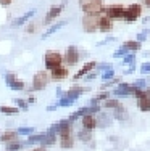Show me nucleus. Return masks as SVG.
<instances>
[{"instance_id": "28", "label": "nucleus", "mask_w": 150, "mask_h": 151, "mask_svg": "<svg viewBox=\"0 0 150 151\" xmlns=\"http://www.w3.org/2000/svg\"><path fill=\"white\" fill-rule=\"evenodd\" d=\"M13 101H16V108H21V109H28V101H24V100H21V98H16V100H13Z\"/></svg>"}, {"instance_id": "22", "label": "nucleus", "mask_w": 150, "mask_h": 151, "mask_svg": "<svg viewBox=\"0 0 150 151\" xmlns=\"http://www.w3.org/2000/svg\"><path fill=\"white\" fill-rule=\"evenodd\" d=\"M134 61H136V53H128L126 56H123L121 64H134Z\"/></svg>"}, {"instance_id": "29", "label": "nucleus", "mask_w": 150, "mask_h": 151, "mask_svg": "<svg viewBox=\"0 0 150 151\" xmlns=\"http://www.w3.org/2000/svg\"><path fill=\"white\" fill-rule=\"evenodd\" d=\"M18 135H31L33 134V127H26V129H18L16 132Z\"/></svg>"}, {"instance_id": "5", "label": "nucleus", "mask_w": 150, "mask_h": 151, "mask_svg": "<svg viewBox=\"0 0 150 151\" xmlns=\"http://www.w3.org/2000/svg\"><path fill=\"white\" fill-rule=\"evenodd\" d=\"M124 8H126V6H123L121 3H113V5H110V6H105V12H103V15L108 16L112 21H113V19H123Z\"/></svg>"}, {"instance_id": "13", "label": "nucleus", "mask_w": 150, "mask_h": 151, "mask_svg": "<svg viewBox=\"0 0 150 151\" xmlns=\"http://www.w3.org/2000/svg\"><path fill=\"white\" fill-rule=\"evenodd\" d=\"M95 127H97V117L92 116V114H84L83 116V129L92 132Z\"/></svg>"}, {"instance_id": "17", "label": "nucleus", "mask_w": 150, "mask_h": 151, "mask_svg": "<svg viewBox=\"0 0 150 151\" xmlns=\"http://www.w3.org/2000/svg\"><path fill=\"white\" fill-rule=\"evenodd\" d=\"M123 48H126L128 50V53H136V52H139L141 50V42H137V40H128V42H124L123 45Z\"/></svg>"}, {"instance_id": "34", "label": "nucleus", "mask_w": 150, "mask_h": 151, "mask_svg": "<svg viewBox=\"0 0 150 151\" xmlns=\"http://www.w3.org/2000/svg\"><path fill=\"white\" fill-rule=\"evenodd\" d=\"M134 87H145V81H142V79H141V81H136L134 82Z\"/></svg>"}, {"instance_id": "16", "label": "nucleus", "mask_w": 150, "mask_h": 151, "mask_svg": "<svg viewBox=\"0 0 150 151\" xmlns=\"http://www.w3.org/2000/svg\"><path fill=\"white\" fill-rule=\"evenodd\" d=\"M137 106L141 111H150V96L147 95V93H144L142 96H139L137 98Z\"/></svg>"}, {"instance_id": "30", "label": "nucleus", "mask_w": 150, "mask_h": 151, "mask_svg": "<svg viewBox=\"0 0 150 151\" xmlns=\"http://www.w3.org/2000/svg\"><path fill=\"white\" fill-rule=\"evenodd\" d=\"M37 27H39L37 23H29V26L26 27V32H28V34H33V32L37 31Z\"/></svg>"}, {"instance_id": "35", "label": "nucleus", "mask_w": 150, "mask_h": 151, "mask_svg": "<svg viewBox=\"0 0 150 151\" xmlns=\"http://www.w3.org/2000/svg\"><path fill=\"white\" fill-rule=\"evenodd\" d=\"M134 71H136V66H134V64H131V68L124 71V74H131V73H134Z\"/></svg>"}, {"instance_id": "14", "label": "nucleus", "mask_w": 150, "mask_h": 151, "mask_svg": "<svg viewBox=\"0 0 150 151\" xmlns=\"http://www.w3.org/2000/svg\"><path fill=\"white\" fill-rule=\"evenodd\" d=\"M95 66H97V63H95V61H89V63H86L84 66L76 73V76H74V81H78V79H83L84 76H87L92 69H94Z\"/></svg>"}, {"instance_id": "1", "label": "nucleus", "mask_w": 150, "mask_h": 151, "mask_svg": "<svg viewBox=\"0 0 150 151\" xmlns=\"http://www.w3.org/2000/svg\"><path fill=\"white\" fill-rule=\"evenodd\" d=\"M86 16H100L105 12L103 0H78Z\"/></svg>"}, {"instance_id": "15", "label": "nucleus", "mask_w": 150, "mask_h": 151, "mask_svg": "<svg viewBox=\"0 0 150 151\" xmlns=\"http://www.w3.org/2000/svg\"><path fill=\"white\" fill-rule=\"evenodd\" d=\"M18 138H20V135H18L15 130H7V132H3V134H0V140H2L3 143L18 142Z\"/></svg>"}, {"instance_id": "8", "label": "nucleus", "mask_w": 150, "mask_h": 151, "mask_svg": "<svg viewBox=\"0 0 150 151\" xmlns=\"http://www.w3.org/2000/svg\"><path fill=\"white\" fill-rule=\"evenodd\" d=\"M84 32H97L99 31V16H83L81 19Z\"/></svg>"}, {"instance_id": "2", "label": "nucleus", "mask_w": 150, "mask_h": 151, "mask_svg": "<svg viewBox=\"0 0 150 151\" xmlns=\"http://www.w3.org/2000/svg\"><path fill=\"white\" fill-rule=\"evenodd\" d=\"M44 66L47 71L63 66V55H60L58 52H47L44 55Z\"/></svg>"}, {"instance_id": "26", "label": "nucleus", "mask_w": 150, "mask_h": 151, "mask_svg": "<svg viewBox=\"0 0 150 151\" xmlns=\"http://www.w3.org/2000/svg\"><path fill=\"white\" fill-rule=\"evenodd\" d=\"M79 137L81 140H83V142H89V140H91V130H86V129H83V130L79 132Z\"/></svg>"}, {"instance_id": "12", "label": "nucleus", "mask_w": 150, "mask_h": 151, "mask_svg": "<svg viewBox=\"0 0 150 151\" xmlns=\"http://www.w3.org/2000/svg\"><path fill=\"white\" fill-rule=\"evenodd\" d=\"M113 29V21L108 16L100 15L99 16V31L100 32H110Z\"/></svg>"}, {"instance_id": "3", "label": "nucleus", "mask_w": 150, "mask_h": 151, "mask_svg": "<svg viewBox=\"0 0 150 151\" xmlns=\"http://www.w3.org/2000/svg\"><path fill=\"white\" fill-rule=\"evenodd\" d=\"M142 15V5L141 3H131L129 6L124 8V15H123V19L126 23H134L137 21Z\"/></svg>"}, {"instance_id": "25", "label": "nucleus", "mask_w": 150, "mask_h": 151, "mask_svg": "<svg viewBox=\"0 0 150 151\" xmlns=\"http://www.w3.org/2000/svg\"><path fill=\"white\" fill-rule=\"evenodd\" d=\"M113 77H115V71H113V68H112V69L103 71V74H102V79H103V81H112Z\"/></svg>"}, {"instance_id": "31", "label": "nucleus", "mask_w": 150, "mask_h": 151, "mask_svg": "<svg viewBox=\"0 0 150 151\" xmlns=\"http://www.w3.org/2000/svg\"><path fill=\"white\" fill-rule=\"evenodd\" d=\"M108 98V93L107 92H102V93H99L97 96H95L94 100H92V103H97V101H100V100H107Z\"/></svg>"}, {"instance_id": "18", "label": "nucleus", "mask_w": 150, "mask_h": 151, "mask_svg": "<svg viewBox=\"0 0 150 151\" xmlns=\"http://www.w3.org/2000/svg\"><path fill=\"white\" fill-rule=\"evenodd\" d=\"M65 24H66V21H58V23H57V24H53V26H50V27H49V29H47V31H45V32H44V34H42V39H44V40H45V39H47V37H49V35H52V34H55V32H57V31H58V29H62V27H63V26H65Z\"/></svg>"}, {"instance_id": "19", "label": "nucleus", "mask_w": 150, "mask_h": 151, "mask_svg": "<svg viewBox=\"0 0 150 151\" xmlns=\"http://www.w3.org/2000/svg\"><path fill=\"white\" fill-rule=\"evenodd\" d=\"M84 92H86V88H83V87H73V88H70V92L66 93V96L71 98V100H76L78 96H79L81 93H84Z\"/></svg>"}, {"instance_id": "24", "label": "nucleus", "mask_w": 150, "mask_h": 151, "mask_svg": "<svg viewBox=\"0 0 150 151\" xmlns=\"http://www.w3.org/2000/svg\"><path fill=\"white\" fill-rule=\"evenodd\" d=\"M23 146H24V143H21V142H12V143H8V151H18Z\"/></svg>"}, {"instance_id": "6", "label": "nucleus", "mask_w": 150, "mask_h": 151, "mask_svg": "<svg viewBox=\"0 0 150 151\" xmlns=\"http://www.w3.org/2000/svg\"><path fill=\"white\" fill-rule=\"evenodd\" d=\"M79 58H81V53L78 50V47L71 45L66 48V53L63 55V63H66L68 66H74V64L79 63Z\"/></svg>"}, {"instance_id": "27", "label": "nucleus", "mask_w": 150, "mask_h": 151, "mask_svg": "<svg viewBox=\"0 0 150 151\" xmlns=\"http://www.w3.org/2000/svg\"><path fill=\"white\" fill-rule=\"evenodd\" d=\"M128 55V50L126 48H123V47H121L120 50H116L115 53H113V56H115V58H123V56H126Z\"/></svg>"}, {"instance_id": "33", "label": "nucleus", "mask_w": 150, "mask_h": 151, "mask_svg": "<svg viewBox=\"0 0 150 151\" xmlns=\"http://www.w3.org/2000/svg\"><path fill=\"white\" fill-rule=\"evenodd\" d=\"M12 3H13V0H0V5L5 6V8H7V6H10Z\"/></svg>"}, {"instance_id": "9", "label": "nucleus", "mask_w": 150, "mask_h": 151, "mask_svg": "<svg viewBox=\"0 0 150 151\" xmlns=\"http://www.w3.org/2000/svg\"><path fill=\"white\" fill-rule=\"evenodd\" d=\"M5 84L8 85L12 90H24V88H26V84H24L21 79H18V76H15L13 73L5 74Z\"/></svg>"}, {"instance_id": "23", "label": "nucleus", "mask_w": 150, "mask_h": 151, "mask_svg": "<svg viewBox=\"0 0 150 151\" xmlns=\"http://www.w3.org/2000/svg\"><path fill=\"white\" fill-rule=\"evenodd\" d=\"M149 34H150V31H149V29H144V31H141V32L137 34V37H136V40H137V42H141V44H142L144 40H147Z\"/></svg>"}, {"instance_id": "37", "label": "nucleus", "mask_w": 150, "mask_h": 151, "mask_svg": "<svg viewBox=\"0 0 150 151\" xmlns=\"http://www.w3.org/2000/svg\"><path fill=\"white\" fill-rule=\"evenodd\" d=\"M34 151H47V150H45V146H39V148H36Z\"/></svg>"}, {"instance_id": "4", "label": "nucleus", "mask_w": 150, "mask_h": 151, "mask_svg": "<svg viewBox=\"0 0 150 151\" xmlns=\"http://www.w3.org/2000/svg\"><path fill=\"white\" fill-rule=\"evenodd\" d=\"M50 82V76L47 71H37L33 77V90H44Z\"/></svg>"}, {"instance_id": "10", "label": "nucleus", "mask_w": 150, "mask_h": 151, "mask_svg": "<svg viewBox=\"0 0 150 151\" xmlns=\"http://www.w3.org/2000/svg\"><path fill=\"white\" fill-rule=\"evenodd\" d=\"M36 12H37V10L33 8V10H29V12H26L24 15H21V16L15 18V19L12 21V26H13V27H20V26H23V24H26L28 21H29L31 18L36 15Z\"/></svg>"}, {"instance_id": "11", "label": "nucleus", "mask_w": 150, "mask_h": 151, "mask_svg": "<svg viewBox=\"0 0 150 151\" xmlns=\"http://www.w3.org/2000/svg\"><path fill=\"white\" fill-rule=\"evenodd\" d=\"M68 68L65 66H60V68H55V69L50 71V81H63V79L68 77Z\"/></svg>"}, {"instance_id": "32", "label": "nucleus", "mask_w": 150, "mask_h": 151, "mask_svg": "<svg viewBox=\"0 0 150 151\" xmlns=\"http://www.w3.org/2000/svg\"><path fill=\"white\" fill-rule=\"evenodd\" d=\"M141 73H142V74L150 73V63H149V61H147V63H144V64L141 66Z\"/></svg>"}, {"instance_id": "21", "label": "nucleus", "mask_w": 150, "mask_h": 151, "mask_svg": "<svg viewBox=\"0 0 150 151\" xmlns=\"http://www.w3.org/2000/svg\"><path fill=\"white\" fill-rule=\"evenodd\" d=\"M105 108H108V109H120V108H123V106H121V103L118 101V100H108L107 98Z\"/></svg>"}, {"instance_id": "7", "label": "nucleus", "mask_w": 150, "mask_h": 151, "mask_svg": "<svg viewBox=\"0 0 150 151\" xmlns=\"http://www.w3.org/2000/svg\"><path fill=\"white\" fill-rule=\"evenodd\" d=\"M63 6H65V2H63L62 5H53V6H50V10L47 12V15H45L44 19H42L44 26H49V24H52L53 21H55L57 18L60 16V13L63 12Z\"/></svg>"}, {"instance_id": "36", "label": "nucleus", "mask_w": 150, "mask_h": 151, "mask_svg": "<svg viewBox=\"0 0 150 151\" xmlns=\"http://www.w3.org/2000/svg\"><path fill=\"white\" fill-rule=\"evenodd\" d=\"M142 5L147 6V8H150V0H142Z\"/></svg>"}, {"instance_id": "20", "label": "nucleus", "mask_w": 150, "mask_h": 151, "mask_svg": "<svg viewBox=\"0 0 150 151\" xmlns=\"http://www.w3.org/2000/svg\"><path fill=\"white\" fill-rule=\"evenodd\" d=\"M0 113H3V114H18L20 113V108H16V106H0Z\"/></svg>"}]
</instances>
